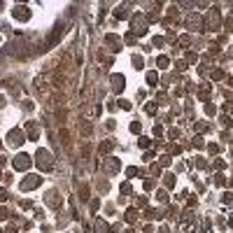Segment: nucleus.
<instances>
[{
	"mask_svg": "<svg viewBox=\"0 0 233 233\" xmlns=\"http://www.w3.org/2000/svg\"><path fill=\"white\" fill-rule=\"evenodd\" d=\"M28 163L30 161H28L26 154H23V156H16V168H28Z\"/></svg>",
	"mask_w": 233,
	"mask_h": 233,
	"instance_id": "1",
	"label": "nucleus"
}]
</instances>
